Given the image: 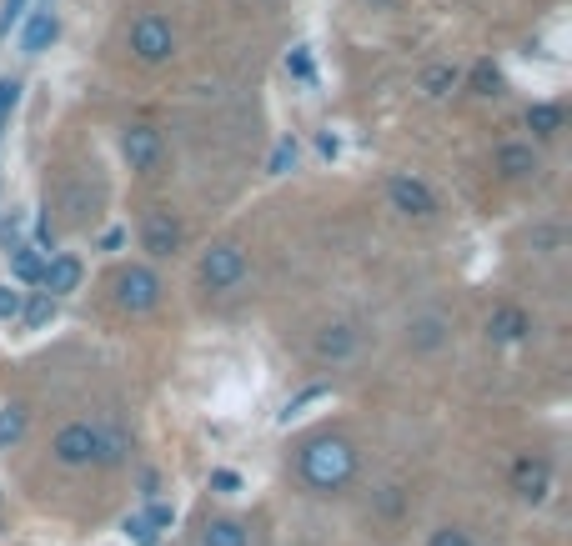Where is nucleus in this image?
I'll return each instance as SVG.
<instances>
[{
	"label": "nucleus",
	"instance_id": "nucleus-1",
	"mask_svg": "<svg viewBox=\"0 0 572 546\" xmlns=\"http://www.w3.org/2000/svg\"><path fill=\"white\" fill-rule=\"evenodd\" d=\"M51 451L61 466H121L131 451V436L121 426H106V421H71L56 431Z\"/></svg>",
	"mask_w": 572,
	"mask_h": 546
},
{
	"label": "nucleus",
	"instance_id": "nucleus-2",
	"mask_svg": "<svg viewBox=\"0 0 572 546\" xmlns=\"http://www.w3.org/2000/svg\"><path fill=\"white\" fill-rule=\"evenodd\" d=\"M352 471H357V456H352V446H347L342 436H317V441L302 446V476H307L317 491L347 486Z\"/></svg>",
	"mask_w": 572,
	"mask_h": 546
},
{
	"label": "nucleus",
	"instance_id": "nucleus-3",
	"mask_svg": "<svg viewBox=\"0 0 572 546\" xmlns=\"http://www.w3.org/2000/svg\"><path fill=\"white\" fill-rule=\"evenodd\" d=\"M116 301H121L126 311H151V306L161 301L156 271H151V266H126V271L116 276Z\"/></svg>",
	"mask_w": 572,
	"mask_h": 546
},
{
	"label": "nucleus",
	"instance_id": "nucleus-4",
	"mask_svg": "<svg viewBox=\"0 0 572 546\" xmlns=\"http://www.w3.org/2000/svg\"><path fill=\"white\" fill-rule=\"evenodd\" d=\"M246 276V251L241 246H211L206 256H201V281L211 286V291H226V286H236Z\"/></svg>",
	"mask_w": 572,
	"mask_h": 546
},
{
	"label": "nucleus",
	"instance_id": "nucleus-5",
	"mask_svg": "<svg viewBox=\"0 0 572 546\" xmlns=\"http://www.w3.org/2000/svg\"><path fill=\"white\" fill-rule=\"evenodd\" d=\"M171 46H176V36H171V26H166L161 16H141V21L131 26V51H136L146 66L166 61V56H171Z\"/></svg>",
	"mask_w": 572,
	"mask_h": 546
},
{
	"label": "nucleus",
	"instance_id": "nucleus-6",
	"mask_svg": "<svg viewBox=\"0 0 572 546\" xmlns=\"http://www.w3.org/2000/svg\"><path fill=\"white\" fill-rule=\"evenodd\" d=\"M387 196H392V206H397L402 216H417V221L437 216V196H432L427 181H417V176H392V181H387Z\"/></svg>",
	"mask_w": 572,
	"mask_h": 546
},
{
	"label": "nucleus",
	"instance_id": "nucleus-7",
	"mask_svg": "<svg viewBox=\"0 0 572 546\" xmlns=\"http://www.w3.org/2000/svg\"><path fill=\"white\" fill-rule=\"evenodd\" d=\"M141 246H146L151 256H176V246H181V221H176L171 211H151L146 226H141Z\"/></svg>",
	"mask_w": 572,
	"mask_h": 546
},
{
	"label": "nucleus",
	"instance_id": "nucleus-8",
	"mask_svg": "<svg viewBox=\"0 0 572 546\" xmlns=\"http://www.w3.org/2000/svg\"><path fill=\"white\" fill-rule=\"evenodd\" d=\"M121 151H126L131 171H151V166L161 161V131H156V126H131V131L121 136Z\"/></svg>",
	"mask_w": 572,
	"mask_h": 546
},
{
	"label": "nucleus",
	"instance_id": "nucleus-9",
	"mask_svg": "<svg viewBox=\"0 0 572 546\" xmlns=\"http://www.w3.org/2000/svg\"><path fill=\"white\" fill-rule=\"evenodd\" d=\"M41 286H46V296L76 291V286H81V261H76V256H51L46 271H41Z\"/></svg>",
	"mask_w": 572,
	"mask_h": 546
},
{
	"label": "nucleus",
	"instance_id": "nucleus-10",
	"mask_svg": "<svg viewBox=\"0 0 572 546\" xmlns=\"http://www.w3.org/2000/svg\"><path fill=\"white\" fill-rule=\"evenodd\" d=\"M527 331H532V321H527L522 306H492V316H487V336L492 341H522Z\"/></svg>",
	"mask_w": 572,
	"mask_h": 546
},
{
	"label": "nucleus",
	"instance_id": "nucleus-11",
	"mask_svg": "<svg viewBox=\"0 0 572 546\" xmlns=\"http://www.w3.org/2000/svg\"><path fill=\"white\" fill-rule=\"evenodd\" d=\"M512 481H517V496L542 501V496H547V486H552V471H547V461H517Z\"/></svg>",
	"mask_w": 572,
	"mask_h": 546
},
{
	"label": "nucleus",
	"instance_id": "nucleus-12",
	"mask_svg": "<svg viewBox=\"0 0 572 546\" xmlns=\"http://www.w3.org/2000/svg\"><path fill=\"white\" fill-rule=\"evenodd\" d=\"M201 546H251V531L236 516H216L201 526Z\"/></svg>",
	"mask_w": 572,
	"mask_h": 546
},
{
	"label": "nucleus",
	"instance_id": "nucleus-13",
	"mask_svg": "<svg viewBox=\"0 0 572 546\" xmlns=\"http://www.w3.org/2000/svg\"><path fill=\"white\" fill-rule=\"evenodd\" d=\"M357 351V331L352 326H327L322 336H317V356L322 361H347Z\"/></svg>",
	"mask_w": 572,
	"mask_h": 546
},
{
	"label": "nucleus",
	"instance_id": "nucleus-14",
	"mask_svg": "<svg viewBox=\"0 0 572 546\" xmlns=\"http://www.w3.org/2000/svg\"><path fill=\"white\" fill-rule=\"evenodd\" d=\"M497 171H502L507 181H522V176H532V171H537V156H532V146H517V141H512V146H502V151H497Z\"/></svg>",
	"mask_w": 572,
	"mask_h": 546
},
{
	"label": "nucleus",
	"instance_id": "nucleus-15",
	"mask_svg": "<svg viewBox=\"0 0 572 546\" xmlns=\"http://www.w3.org/2000/svg\"><path fill=\"white\" fill-rule=\"evenodd\" d=\"M442 341H447V316L427 311V316L412 321V346H417V351H437Z\"/></svg>",
	"mask_w": 572,
	"mask_h": 546
},
{
	"label": "nucleus",
	"instance_id": "nucleus-16",
	"mask_svg": "<svg viewBox=\"0 0 572 546\" xmlns=\"http://www.w3.org/2000/svg\"><path fill=\"white\" fill-rule=\"evenodd\" d=\"M457 81H462V71H457V66H427V71H422V96L442 101V96H452V91H457Z\"/></svg>",
	"mask_w": 572,
	"mask_h": 546
},
{
	"label": "nucleus",
	"instance_id": "nucleus-17",
	"mask_svg": "<svg viewBox=\"0 0 572 546\" xmlns=\"http://www.w3.org/2000/svg\"><path fill=\"white\" fill-rule=\"evenodd\" d=\"M11 271H16V281H41L46 256H41L36 246H16V251H11Z\"/></svg>",
	"mask_w": 572,
	"mask_h": 546
},
{
	"label": "nucleus",
	"instance_id": "nucleus-18",
	"mask_svg": "<svg viewBox=\"0 0 572 546\" xmlns=\"http://www.w3.org/2000/svg\"><path fill=\"white\" fill-rule=\"evenodd\" d=\"M527 126H532L537 136H557V131H562V106H552V101H537V106L527 111Z\"/></svg>",
	"mask_w": 572,
	"mask_h": 546
},
{
	"label": "nucleus",
	"instance_id": "nucleus-19",
	"mask_svg": "<svg viewBox=\"0 0 572 546\" xmlns=\"http://www.w3.org/2000/svg\"><path fill=\"white\" fill-rule=\"evenodd\" d=\"M26 436V411L21 406H0V451L16 446Z\"/></svg>",
	"mask_w": 572,
	"mask_h": 546
},
{
	"label": "nucleus",
	"instance_id": "nucleus-20",
	"mask_svg": "<svg viewBox=\"0 0 572 546\" xmlns=\"http://www.w3.org/2000/svg\"><path fill=\"white\" fill-rule=\"evenodd\" d=\"M51 41H56V16H51V11H41V16L26 26V51H46Z\"/></svg>",
	"mask_w": 572,
	"mask_h": 546
},
{
	"label": "nucleus",
	"instance_id": "nucleus-21",
	"mask_svg": "<svg viewBox=\"0 0 572 546\" xmlns=\"http://www.w3.org/2000/svg\"><path fill=\"white\" fill-rule=\"evenodd\" d=\"M21 316H26V326H46L51 316H56V296H31V301H21Z\"/></svg>",
	"mask_w": 572,
	"mask_h": 546
},
{
	"label": "nucleus",
	"instance_id": "nucleus-22",
	"mask_svg": "<svg viewBox=\"0 0 572 546\" xmlns=\"http://www.w3.org/2000/svg\"><path fill=\"white\" fill-rule=\"evenodd\" d=\"M472 86H477V96H497V91H502V71H497L492 61H482V66L472 71Z\"/></svg>",
	"mask_w": 572,
	"mask_h": 546
},
{
	"label": "nucleus",
	"instance_id": "nucleus-23",
	"mask_svg": "<svg viewBox=\"0 0 572 546\" xmlns=\"http://www.w3.org/2000/svg\"><path fill=\"white\" fill-rule=\"evenodd\" d=\"M286 71H292L297 81H312V51H307V46H297L292 56H286Z\"/></svg>",
	"mask_w": 572,
	"mask_h": 546
},
{
	"label": "nucleus",
	"instance_id": "nucleus-24",
	"mask_svg": "<svg viewBox=\"0 0 572 546\" xmlns=\"http://www.w3.org/2000/svg\"><path fill=\"white\" fill-rule=\"evenodd\" d=\"M427 546H472V536H467L462 526H442V531H432Z\"/></svg>",
	"mask_w": 572,
	"mask_h": 546
},
{
	"label": "nucleus",
	"instance_id": "nucleus-25",
	"mask_svg": "<svg viewBox=\"0 0 572 546\" xmlns=\"http://www.w3.org/2000/svg\"><path fill=\"white\" fill-rule=\"evenodd\" d=\"M16 101H21V86L16 81H0V126L11 121V111H16Z\"/></svg>",
	"mask_w": 572,
	"mask_h": 546
},
{
	"label": "nucleus",
	"instance_id": "nucleus-26",
	"mask_svg": "<svg viewBox=\"0 0 572 546\" xmlns=\"http://www.w3.org/2000/svg\"><path fill=\"white\" fill-rule=\"evenodd\" d=\"M286 166H297V146H292V141H281V146H276V151H271V171H276V176H281V171H286Z\"/></svg>",
	"mask_w": 572,
	"mask_h": 546
},
{
	"label": "nucleus",
	"instance_id": "nucleus-27",
	"mask_svg": "<svg viewBox=\"0 0 572 546\" xmlns=\"http://www.w3.org/2000/svg\"><path fill=\"white\" fill-rule=\"evenodd\" d=\"M532 246H537V251H557V246H562V231H557V226H537V231H532Z\"/></svg>",
	"mask_w": 572,
	"mask_h": 546
},
{
	"label": "nucleus",
	"instance_id": "nucleus-28",
	"mask_svg": "<svg viewBox=\"0 0 572 546\" xmlns=\"http://www.w3.org/2000/svg\"><path fill=\"white\" fill-rule=\"evenodd\" d=\"M322 396H327V386H307V391H302L297 401H286V421H292V416H297L302 406H312V401H322Z\"/></svg>",
	"mask_w": 572,
	"mask_h": 546
},
{
	"label": "nucleus",
	"instance_id": "nucleus-29",
	"mask_svg": "<svg viewBox=\"0 0 572 546\" xmlns=\"http://www.w3.org/2000/svg\"><path fill=\"white\" fill-rule=\"evenodd\" d=\"M11 316H21V291L0 286V321H11Z\"/></svg>",
	"mask_w": 572,
	"mask_h": 546
},
{
	"label": "nucleus",
	"instance_id": "nucleus-30",
	"mask_svg": "<svg viewBox=\"0 0 572 546\" xmlns=\"http://www.w3.org/2000/svg\"><path fill=\"white\" fill-rule=\"evenodd\" d=\"M211 486H216L221 496H236V491H241V476H236V471H211Z\"/></svg>",
	"mask_w": 572,
	"mask_h": 546
},
{
	"label": "nucleus",
	"instance_id": "nucleus-31",
	"mask_svg": "<svg viewBox=\"0 0 572 546\" xmlns=\"http://www.w3.org/2000/svg\"><path fill=\"white\" fill-rule=\"evenodd\" d=\"M317 151H322V156H337L342 146H337V136H322V141H317Z\"/></svg>",
	"mask_w": 572,
	"mask_h": 546
},
{
	"label": "nucleus",
	"instance_id": "nucleus-32",
	"mask_svg": "<svg viewBox=\"0 0 572 546\" xmlns=\"http://www.w3.org/2000/svg\"><path fill=\"white\" fill-rule=\"evenodd\" d=\"M21 11H26V0H6V26H11V21H16Z\"/></svg>",
	"mask_w": 572,
	"mask_h": 546
},
{
	"label": "nucleus",
	"instance_id": "nucleus-33",
	"mask_svg": "<svg viewBox=\"0 0 572 546\" xmlns=\"http://www.w3.org/2000/svg\"><path fill=\"white\" fill-rule=\"evenodd\" d=\"M372 6H382V11H387V6H397V0H372Z\"/></svg>",
	"mask_w": 572,
	"mask_h": 546
}]
</instances>
